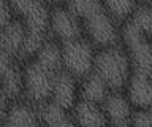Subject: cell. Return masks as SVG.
<instances>
[{
	"instance_id": "obj_10",
	"label": "cell",
	"mask_w": 152,
	"mask_h": 127,
	"mask_svg": "<svg viewBox=\"0 0 152 127\" xmlns=\"http://www.w3.org/2000/svg\"><path fill=\"white\" fill-rule=\"evenodd\" d=\"M132 102L121 91H111L102 103L108 124L127 126L132 121Z\"/></svg>"
},
{
	"instance_id": "obj_14",
	"label": "cell",
	"mask_w": 152,
	"mask_h": 127,
	"mask_svg": "<svg viewBox=\"0 0 152 127\" xmlns=\"http://www.w3.org/2000/svg\"><path fill=\"white\" fill-rule=\"evenodd\" d=\"M33 103H24V102H18L10 105L7 116L3 119L5 126H35L40 124V116L38 111L32 106Z\"/></svg>"
},
{
	"instance_id": "obj_5",
	"label": "cell",
	"mask_w": 152,
	"mask_h": 127,
	"mask_svg": "<svg viewBox=\"0 0 152 127\" xmlns=\"http://www.w3.org/2000/svg\"><path fill=\"white\" fill-rule=\"evenodd\" d=\"M121 34L130 59L132 73L140 76H152V40L149 34L140 29L128 18Z\"/></svg>"
},
{
	"instance_id": "obj_11",
	"label": "cell",
	"mask_w": 152,
	"mask_h": 127,
	"mask_svg": "<svg viewBox=\"0 0 152 127\" xmlns=\"http://www.w3.org/2000/svg\"><path fill=\"white\" fill-rule=\"evenodd\" d=\"M71 116L75 119V124L79 126H104L108 124L106 115L100 103L79 98L71 108Z\"/></svg>"
},
{
	"instance_id": "obj_22",
	"label": "cell",
	"mask_w": 152,
	"mask_h": 127,
	"mask_svg": "<svg viewBox=\"0 0 152 127\" xmlns=\"http://www.w3.org/2000/svg\"><path fill=\"white\" fill-rule=\"evenodd\" d=\"M141 3H146V5H152V0H140Z\"/></svg>"
},
{
	"instance_id": "obj_21",
	"label": "cell",
	"mask_w": 152,
	"mask_h": 127,
	"mask_svg": "<svg viewBox=\"0 0 152 127\" xmlns=\"http://www.w3.org/2000/svg\"><path fill=\"white\" fill-rule=\"evenodd\" d=\"M64 2H66V0H46V3H51V5H60Z\"/></svg>"
},
{
	"instance_id": "obj_17",
	"label": "cell",
	"mask_w": 152,
	"mask_h": 127,
	"mask_svg": "<svg viewBox=\"0 0 152 127\" xmlns=\"http://www.w3.org/2000/svg\"><path fill=\"white\" fill-rule=\"evenodd\" d=\"M103 3L117 19H127L136 7L135 0H103Z\"/></svg>"
},
{
	"instance_id": "obj_20",
	"label": "cell",
	"mask_w": 152,
	"mask_h": 127,
	"mask_svg": "<svg viewBox=\"0 0 152 127\" xmlns=\"http://www.w3.org/2000/svg\"><path fill=\"white\" fill-rule=\"evenodd\" d=\"M10 100H11V97L3 91L2 86H0V124H3V119H5V116H7V111L10 108V103H8Z\"/></svg>"
},
{
	"instance_id": "obj_3",
	"label": "cell",
	"mask_w": 152,
	"mask_h": 127,
	"mask_svg": "<svg viewBox=\"0 0 152 127\" xmlns=\"http://www.w3.org/2000/svg\"><path fill=\"white\" fill-rule=\"evenodd\" d=\"M13 13L26 29L24 56H33L49 32V10L46 0H8Z\"/></svg>"
},
{
	"instance_id": "obj_18",
	"label": "cell",
	"mask_w": 152,
	"mask_h": 127,
	"mask_svg": "<svg viewBox=\"0 0 152 127\" xmlns=\"http://www.w3.org/2000/svg\"><path fill=\"white\" fill-rule=\"evenodd\" d=\"M130 124H133V126H152V106L138 108L136 111H133Z\"/></svg>"
},
{
	"instance_id": "obj_6",
	"label": "cell",
	"mask_w": 152,
	"mask_h": 127,
	"mask_svg": "<svg viewBox=\"0 0 152 127\" xmlns=\"http://www.w3.org/2000/svg\"><path fill=\"white\" fill-rule=\"evenodd\" d=\"M62 51V64L64 68L68 70L76 78H84L94 68L95 51L92 48V41L86 40L84 37L75 40L64 41L60 45Z\"/></svg>"
},
{
	"instance_id": "obj_7",
	"label": "cell",
	"mask_w": 152,
	"mask_h": 127,
	"mask_svg": "<svg viewBox=\"0 0 152 127\" xmlns=\"http://www.w3.org/2000/svg\"><path fill=\"white\" fill-rule=\"evenodd\" d=\"M56 73L40 65L35 59L27 64L22 70V92L26 94L27 100L33 105H41L43 102L49 100Z\"/></svg>"
},
{
	"instance_id": "obj_23",
	"label": "cell",
	"mask_w": 152,
	"mask_h": 127,
	"mask_svg": "<svg viewBox=\"0 0 152 127\" xmlns=\"http://www.w3.org/2000/svg\"><path fill=\"white\" fill-rule=\"evenodd\" d=\"M149 37H151V40H152V34H151V35H149Z\"/></svg>"
},
{
	"instance_id": "obj_4",
	"label": "cell",
	"mask_w": 152,
	"mask_h": 127,
	"mask_svg": "<svg viewBox=\"0 0 152 127\" xmlns=\"http://www.w3.org/2000/svg\"><path fill=\"white\" fill-rule=\"evenodd\" d=\"M92 70L102 76L109 91H122L127 87L132 65L125 51L116 45H111L95 53Z\"/></svg>"
},
{
	"instance_id": "obj_19",
	"label": "cell",
	"mask_w": 152,
	"mask_h": 127,
	"mask_svg": "<svg viewBox=\"0 0 152 127\" xmlns=\"http://www.w3.org/2000/svg\"><path fill=\"white\" fill-rule=\"evenodd\" d=\"M13 21V8L8 0H0V29Z\"/></svg>"
},
{
	"instance_id": "obj_16",
	"label": "cell",
	"mask_w": 152,
	"mask_h": 127,
	"mask_svg": "<svg viewBox=\"0 0 152 127\" xmlns=\"http://www.w3.org/2000/svg\"><path fill=\"white\" fill-rule=\"evenodd\" d=\"M35 60L40 65H43L45 68L51 70V72H59L60 68H64V64H62V51L60 46L54 43L51 40H45L41 43V46L37 49Z\"/></svg>"
},
{
	"instance_id": "obj_13",
	"label": "cell",
	"mask_w": 152,
	"mask_h": 127,
	"mask_svg": "<svg viewBox=\"0 0 152 127\" xmlns=\"http://www.w3.org/2000/svg\"><path fill=\"white\" fill-rule=\"evenodd\" d=\"M38 116H40V122L46 126H73L75 119L71 116L70 110L65 106L59 105L54 100H46L41 105H38Z\"/></svg>"
},
{
	"instance_id": "obj_1",
	"label": "cell",
	"mask_w": 152,
	"mask_h": 127,
	"mask_svg": "<svg viewBox=\"0 0 152 127\" xmlns=\"http://www.w3.org/2000/svg\"><path fill=\"white\" fill-rule=\"evenodd\" d=\"M26 29L19 19H13L0 29V86L11 98L22 94V70L19 59L24 56Z\"/></svg>"
},
{
	"instance_id": "obj_8",
	"label": "cell",
	"mask_w": 152,
	"mask_h": 127,
	"mask_svg": "<svg viewBox=\"0 0 152 127\" xmlns=\"http://www.w3.org/2000/svg\"><path fill=\"white\" fill-rule=\"evenodd\" d=\"M49 30L60 43L79 38L84 32L79 19L66 7H57L49 13Z\"/></svg>"
},
{
	"instance_id": "obj_2",
	"label": "cell",
	"mask_w": 152,
	"mask_h": 127,
	"mask_svg": "<svg viewBox=\"0 0 152 127\" xmlns=\"http://www.w3.org/2000/svg\"><path fill=\"white\" fill-rule=\"evenodd\" d=\"M66 8L79 19L83 30L92 45L100 48L116 45L119 30L114 16L109 13L103 0H66Z\"/></svg>"
},
{
	"instance_id": "obj_12",
	"label": "cell",
	"mask_w": 152,
	"mask_h": 127,
	"mask_svg": "<svg viewBox=\"0 0 152 127\" xmlns=\"http://www.w3.org/2000/svg\"><path fill=\"white\" fill-rule=\"evenodd\" d=\"M128 98L136 108L152 106V76H140L130 73L127 83Z\"/></svg>"
},
{
	"instance_id": "obj_15",
	"label": "cell",
	"mask_w": 152,
	"mask_h": 127,
	"mask_svg": "<svg viewBox=\"0 0 152 127\" xmlns=\"http://www.w3.org/2000/svg\"><path fill=\"white\" fill-rule=\"evenodd\" d=\"M108 94H109V87L102 79V76L97 75L94 70L83 78V83L79 86V98H86V100L102 105Z\"/></svg>"
},
{
	"instance_id": "obj_9",
	"label": "cell",
	"mask_w": 152,
	"mask_h": 127,
	"mask_svg": "<svg viewBox=\"0 0 152 127\" xmlns=\"http://www.w3.org/2000/svg\"><path fill=\"white\" fill-rule=\"evenodd\" d=\"M78 97H79L78 78L75 75H71L68 70L60 68L54 75V79H52L51 100L65 106L66 110H71L76 100H78Z\"/></svg>"
}]
</instances>
